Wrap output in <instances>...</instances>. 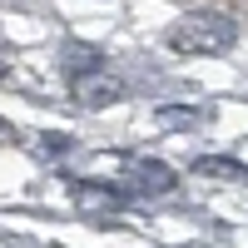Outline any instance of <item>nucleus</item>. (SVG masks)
Returning a JSON list of instances; mask_svg holds the SVG:
<instances>
[{
	"mask_svg": "<svg viewBox=\"0 0 248 248\" xmlns=\"http://www.w3.org/2000/svg\"><path fill=\"white\" fill-rule=\"evenodd\" d=\"M199 169H203V174H233V179H243V169H233V164H218V159H203Z\"/></svg>",
	"mask_w": 248,
	"mask_h": 248,
	"instance_id": "f03ea898",
	"label": "nucleus"
},
{
	"mask_svg": "<svg viewBox=\"0 0 248 248\" xmlns=\"http://www.w3.org/2000/svg\"><path fill=\"white\" fill-rule=\"evenodd\" d=\"M75 94H79V105H109V99L124 94V79H114V75H90V79H75Z\"/></svg>",
	"mask_w": 248,
	"mask_h": 248,
	"instance_id": "f257e3e1",
	"label": "nucleus"
}]
</instances>
